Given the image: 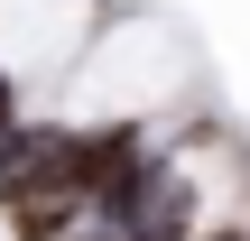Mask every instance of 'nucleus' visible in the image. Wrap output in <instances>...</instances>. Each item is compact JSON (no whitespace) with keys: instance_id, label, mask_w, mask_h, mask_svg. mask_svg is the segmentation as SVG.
Instances as JSON below:
<instances>
[{"instance_id":"nucleus-1","label":"nucleus","mask_w":250,"mask_h":241,"mask_svg":"<svg viewBox=\"0 0 250 241\" xmlns=\"http://www.w3.org/2000/svg\"><path fill=\"white\" fill-rule=\"evenodd\" d=\"M0 214H9V241H74L93 223L74 186H0Z\"/></svg>"}]
</instances>
